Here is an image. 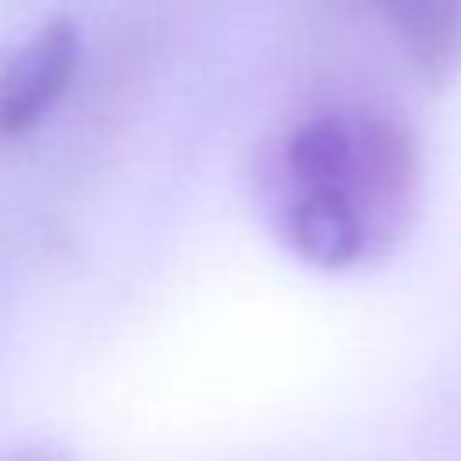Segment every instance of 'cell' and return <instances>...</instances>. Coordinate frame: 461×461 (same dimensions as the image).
<instances>
[{"mask_svg": "<svg viewBox=\"0 0 461 461\" xmlns=\"http://www.w3.org/2000/svg\"><path fill=\"white\" fill-rule=\"evenodd\" d=\"M270 216L292 256L317 270H357L400 249L421 202V144L378 101H328L277 140Z\"/></svg>", "mask_w": 461, "mask_h": 461, "instance_id": "obj_1", "label": "cell"}, {"mask_svg": "<svg viewBox=\"0 0 461 461\" xmlns=\"http://www.w3.org/2000/svg\"><path fill=\"white\" fill-rule=\"evenodd\" d=\"M79 65V22L65 11L36 22L0 58V137L32 130L68 90Z\"/></svg>", "mask_w": 461, "mask_h": 461, "instance_id": "obj_2", "label": "cell"}, {"mask_svg": "<svg viewBox=\"0 0 461 461\" xmlns=\"http://www.w3.org/2000/svg\"><path fill=\"white\" fill-rule=\"evenodd\" d=\"M411 72L443 90L461 72V0H371Z\"/></svg>", "mask_w": 461, "mask_h": 461, "instance_id": "obj_3", "label": "cell"}, {"mask_svg": "<svg viewBox=\"0 0 461 461\" xmlns=\"http://www.w3.org/2000/svg\"><path fill=\"white\" fill-rule=\"evenodd\" d=\"M7 461H68V457L58 454V450H47V447H25V450L11 454Z\"/></svg>", "mask_w": 461, "mask_h": 461, "instance_id": "obj_4", "label": "cell"}]
</instances>
